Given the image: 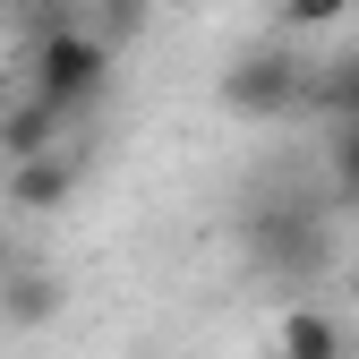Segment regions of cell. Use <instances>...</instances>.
<instances>
[{
    "instance_id": "cell-1",
    "label": "cell",
    "mask_w": 359,
    "mask_h": 359,
    "mask_svg": "<svg viewBox=\"0 0 359 359\" xmlns=\"http://www.w3.org/2000/svg\"><path fill=\"white\" fill-rule=\"evenodd\" d=\"M111 52L86 26H52V34H26V95L34 103H52L60 120H86L103 103V86H111Z\"/></svg>"
},
{
    "instance_id": "cell-2",
    "label": "cell",
    "mask_w": 359,
    "mask_h": 359,
    "mask_svg": "<svg viewBox=\"0 0 359 359\" xmlns=\"http://www.w3.org/2000/svg\"><path fill=\"white\" fill-rule=\"evenodd\" d=\"M222 103L240 120H308L317 111V60L299 43H248L222 69Z\"/></svg>"
},
{
    "instance_id": "cell-3",
    "label": "cell",
    "mask_w": 359,
    "mask_h": 359,
    "mask_svg": "<svg viewBox=\"0 0 359 359\" xmlns=\"http://www.w3.org/2000/svg\"><path fill=\"white\" fill-rule=\"evenodd\" d=\"M248 257L265 274H317L325 265V214L308 197H257L248 205Z\"/></svg>"
},
{
    "instance_id": "cell-4",
    "label": "cell",
    "mask_w": 359,
    "mask_h": 359,
    "mask_svg": "<svg viewBox=\"0 0 359 359\" xmlns=\"http://www.w3.org/2000/svg\"><path fill=\"white\" fill-rule=\"evenodd\" d=\"M77 197V154H34V163H9V205L18 214H60Z\"/></svg>"
},
{
    "instance_id": "cell-5",
    "label": "cell",
    "mask_w": 359,
    "mask_h": 359,
    "mask_svg": "<svg viewBox=\"0 0 359 359\" xmlns=\"http://www.w3.org/2000/svg\"><path fill=\"white\" fill-rule=\"evenodd\" d=\"M69 128H77V120H60L52 103L18 95L9 111H0V154H9V163H34V154H60V146H69Z\"/></svg>"
},
{
    "instance_id": "cell-6",
    "label": "cell",
    "mask_w": 359,
    "mask_h": 359,
    "mask_svg": "<svg viewBox=\"0 0 359 359\" xmlns=\"http://www.w3.org/2000/svg\"><path fill=\"white\" fill-rule=\"evenodd\" d=\"M0 317L26 325V334H43L60 317V274H52V265H9V274H0Z\"/></svg>"
},
{
    "instance_id": "cell-7",
    "label": "cell",
    "mask_w": 359,
    "mask_h": 359,
    "mask_svg": "<svg viewBox=\"0 0 359 359\" xmlns=\"http://www.w3.org/2000/svg\"><path fill=\"white\" fill-rule=\"evenodd\" d=\"M283 359H342V317H325V308H291L283 334H274Z\"/></svg>"
},
{
    "instance_id": "cell-8",
    "label": "cell",
    "mask_w": 359,
    "mask_h": 359,
    "mask_svg": "<svg viewBox=\"0 0 359 359\" xmlns=\"http://www.w3.org/2000/svg\"><path fill=\"white\" fill-rule=\"evenodd\" d=\"M146 18H154V0H95V26H86V34H95V43H103V52L120 60V52H128V43H137V34H146Z\"/></svg>"
},
{
    "instance_id": "cell-9",
    "label": "cell",
    "mask_w": 359,
    "mask_h": 359,
    "mask_svg": "<svg viewBox=\"0 0 359 359\" xmlns=\"http://www.w3.org/2000/svg\"><path fill=\"white\" fill-rule=\"evenodd\" d=\"M317 111H325L334 128H359V52L334 60V69H317Z\"/></svg>"
},
{
    "instance_id": "cell-10",
    "label": "cell",
    "mask_w": 359,
    "mask_h": 359,
    "mask_svg": "<svg viewBox=\"0 0 359 359\" xmlns=\"http://www.w3.org/2000/svg\"><path fill=\"white\" fill-rule=\"evenodd\" d=\"M342 9H351V0H283V26H291V34H317V26H334Z\"/></svg>"
},
{
    "instance_id": "cell-11",
    "label": "cell",
    "mask_w": 359,
    "mask_h": 359,
    "mask_svg": "<svg viewBox=\"0 0 359 359\" xmlns=\"http://www.w3.org/2000/svg\"><path fill=\"white\" fill-rule=\"evenodd\" d=\"M334 180L342 197H359V128H334Z\"/></svg>"
},
{
    "instance_id": "cell-12",
    "label": "cell",
    "mask_w": 359,
    "mask_h": 359,
    "mask_svg": "<svg viewBox=\"0 0 359 359\" xmlns=\"http://www.w3.org/2000/svg\"><path fill=\"white\" fill-rule=\"evenodd\" d=\"M9 265H18V248H9V240H0V274H9Z\"/></svg>"
},
{
    "instance_id": "cell-13",
    "label": "cell",
    "mask_w": 359,
    "mask_h": 359,
    "mask_svg": "<svg viewBox=\"0 0 359 359\" xmlns=\"http://www.w3.org/2000/svg\"><path fill=\"white\" fill-rule=\"evenodd\" d=\"M0 18H9V0H0Z\"/></svg>"
}]
</instances>
